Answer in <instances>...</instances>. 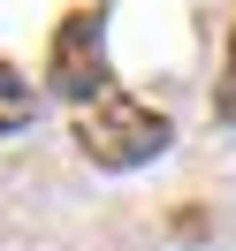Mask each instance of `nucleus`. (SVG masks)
<instances>
[{"label":"nucleus","instance_id":"1","mask_svg":"<svg viewBox=\"0 0 236 251\" xmlns=\"http://www.w3.org/2000/svg\"><path fill=\"white\" fill-rule=\"evenodd\" d=\"M168 114L160 107H145V99H122V92H107V99H92V107L77 114V152L92 160V168H145V160H160L168 152Z\"/></svg>","mask_w":236,"mask_h":251},{"label":"nucleus","instance_id":"2","mask_svg":"<svg viewBox=\"0 0 236 251\" xmlns=\"http://www.w3.org/2000/svg\"><path fill=\"white\" fill-rule=\"evenodd\" d=\"M46 69H53V92L61 99H107V8H77V16H61V31H53V53H46Z\"/></svg>","mask_w":236,"mask_h":251},{"label":"nucleus","instance_id":"3","mask_svg":"<svg viewBox=\"0 0 236 251\" xmlns=\"http://www.w3.org/2000/svg\"><path fill=\"white\" fill-rule=\"evenodd\" d=\"M23 122H31V84H23V69L0 61V137H8V129H23Z\"/></svg>","mask_w":236,"mask_h":251},{"label":"nucleus","instance_id":"4","mask_svg":"<svg viewBox=\"0 0 236 251\" xmlns=\"http://www.w3.org/2000/svg\"><path fill=\"white\" fill-rule=\"evenodd\" d=\"M221 114L236 122V31H229V69H221Z\"/></svg>","mask_w":236,"mask_h":251}]
</instances>
